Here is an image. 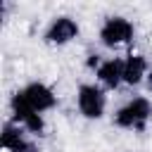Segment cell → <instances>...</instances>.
Returning <instances> with one entry per match:
<instances>
[{"mask_svg": "<svg viewBox=\"0 0 152 152\" xmlns=\"http://www.w3.org/2000/svg\"><path fill=\"white\" fill-rule=\"evenodd\" d=\"M145 83H147V88H150V93H152V69H150V76H147V81H145Z\"/></svg>", "mask_w": 152, "mask_h": 152, "instance_id": "cell-7", "label": "cell"}, {"mask_svg": "<svg viewBox=\"0 0 152 152\" xmlns=\"http://www.w3.org/2000/svg\"><path fill=\"white\" fill-rule=\"evenodd\" d=\"M74 107H76V112H78L83 119H88V121H100V119H104V114H107L109 95H107V90H104L97 81H83V83L76 86Z\"/></svg>", "mask_w": 152, "mask_h": 152, "instance_id": "cell-4", "label": "cell"}, {"mask_svg": "<svg viewBox=\"0 0 152 152\" xmlns=\"http://www.w3.org/2000/svg\"><path fill=\"white\" fill-rule=\"evenodd\" d=\"M0 138H2V152H36V138L10 119L2 124Z\"/></svg>", "mask_w": 152, "mask_h": 152, "instance_id": "cell-6", "label": "cell"}, {"mask_svg": "<svg viewBox=\"0 0 152 152\" xmlns=\"http://www.w3.org/2000/svg\"><path fill=\"white\" fill-rule=\"evenodd\" d=\"M78 36H81V24L71 14H57L43 28V43L50 48H66Z\"/></svg>", "mask_w": 152, "mask_h": 152, "instance_id": "cell-5", "label": "cell"}, {"mask_svg": "<svg viewBox=\"0 0 152 152\" xmlns=\"http://www.w3.org/2000/svg\"><path fill=\"white\" fill-rule=\"evenodd\" d=\"M135 21L131 17H124V14H109L100 21L97 26V45L104 48V50H124L128 45H133L135 40Z\"/></svg>", "mask_w": 152, "mask_h": 152, "instance_id": "cell-3", "label": "cell"}, {"mask_svg": "<svg viewBox=\"0 0 152 152\" xmlns=\"http://www.w3.org/2000/svg\"><path fill=\"white\" fill-rule=\"evenodd\" d=\"M152 121V100L147 95H131L126 97L114 112H112V124L119 131H131V133H145Z\"/></svg>", "mask_w": 152, "mask_h": 152, "instance_id": "cell-2", "label": "cell"}, {"mask_svg": "<svg viewBox=\"0 0 152 152\" xmlns=\"http://www.w3.org/2000/svg\"><path fill=\"white\" fill-rule=\"evenodd\" d=\"M59 104L55 88L45 81H28L19 86L10 97V114L7 119L21 126L28 135L40 138L45 135L48 121L45 116Z\"/></svg>", "mask_w": 152, "mask_h": 152, "instance_id": "cell-1", "label": "cell"}]
</instances>
